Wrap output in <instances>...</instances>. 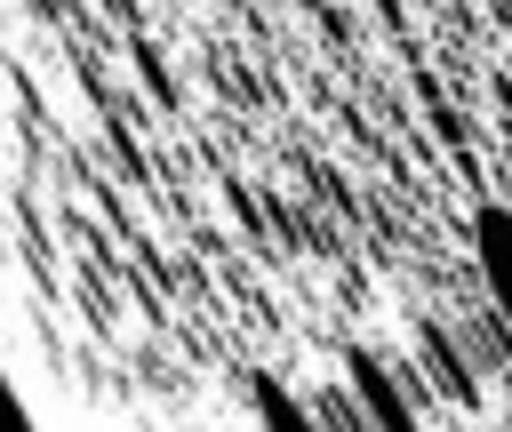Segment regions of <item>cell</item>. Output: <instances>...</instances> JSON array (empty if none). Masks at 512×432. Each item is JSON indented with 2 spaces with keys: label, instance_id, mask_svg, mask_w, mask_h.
Masks as SVG:
<instances>
[{
  "label": "cell",
  "instance_id": "obj_1",
  "mask_svg": "<svg viewBox=\"0 0 512 432\" xmlns=\"http://www.w3.org/2000/svg\"><path fill=\"white\" fill-rule=\"evenodd\" d=\"M344 384H352V400L368 408V424L376 432H424V384H408L384 352H368V344H344Z\"/></svg>",
  "mask_w": 512,
  "mask_h": 432
},
{
  "label": "cell",
  "instance_id": "obj_2",
  "mask_svg": "<svg viewBox=\"0 0 512 432\" xmlns=\"http://www.w3.org/2000/svg\"><path fill=\"white\" fill-rule=\"evenodd\" d=\"M472 256H480V288H488V304L512 336V208H496V200L472 208Z\"/></svg>",
  "mask_w": 512,
  "mask_h": 432
},
{
  "label": "cell",
  "instance_id": "obj_3",
  "mask_svg": "<svg viewBox=\"0 0 512 432\" xmlns=\"http://www.w3.org/2000/svg\"><path fill=\"white\" fill-rule=\"evenodd\" d=\"M416 360H424V376H432L456 408H480V376L464 368V344H456L440 320H416Z\"/></svg>",
  "mask_w": 512,
  "mask_h": 432
},
{
  "label": "cell",
  "instance_id": "obj_4",
  "mask_svg": "<svg viewBox=\"0 0 512 432\" xmlns=\"http://www.w3.org/2000/svg\"><path fill=\"white\" fill-rule=\"evenodd\" d=\"M248 400H256V432H320L304 392H288L280 376H248Z\"/></svg>",
  "mask_w": 512,
  "mask_h": 432
},
{
  "label": "cell",
  "instance_id": "obj_5",
  "mask_svg": "<svg viewBox=\"0 0 512 432\" xmlns=\"http://www.w3.org/2000/svg\"><path fill=\"white\" fill-rule=\"evenodd\" d=\"M304 408H312V424H320V432H376L344 376H336V384H320V392H304Z\"/></svg>",
  "mask_w": 512,
  "mask_h": 432
}]
</instances>
